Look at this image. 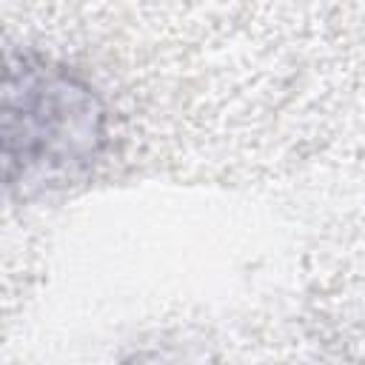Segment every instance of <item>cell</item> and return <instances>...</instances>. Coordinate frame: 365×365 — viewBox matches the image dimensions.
Segmentation results:
<instances>
[{
  "mask_svg": "<svg viewBox=\"0 0 365 365\" xmlns=\"http://www.w3.org/2000/svg\"><path fill=\"white\" fill-rule=\"evenodd\" d=\"M6 160L23 182H51L83 168L103 137V111L91 88L48 66L23 63L20 88L6 83Z\"/></svg>",
  "mask_w": 365,
  "mask_h": 365,
  "instance_id": "cell-1",
  "label": "cell"
}]
</instances>
